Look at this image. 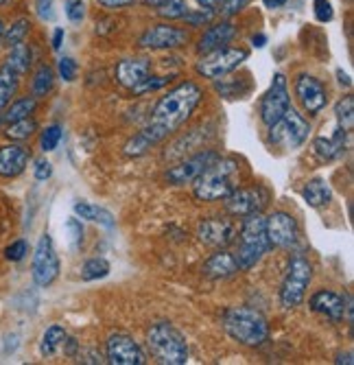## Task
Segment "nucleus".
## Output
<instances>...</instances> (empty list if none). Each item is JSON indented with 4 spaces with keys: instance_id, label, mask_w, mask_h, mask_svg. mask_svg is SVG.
Wrapping results in <instances>:
<instances>
[{
    "instance_id": "nucleus-14",
    "label": "nucleus",
    "mask_w": 354,
    "mask_h": 365,
    "mask_svg": "<svg viewBox=\"0 0 354 365\" xmlns=\"http://www.w3.org/2000/svg\"><path fill=\"white\" fill-rule=\"evenodd\" d=\"M105 356L112 365H145L147 354L140 344L127 333H114L108 337Z\"/></svg>"
},
{
    "instance_id": "nucleus-31",
    "label": "nucleus",
    "mask_w": 354,
    "mask_h": 365,
    "mask_svg": "<svg viewBox=\"0 0 354 365\" xmlns=\"http://www.w3.org/2000/svg\"><path fill=\"white\" fill-rule=\"evenodd\" d=\"M38 131V123L26 116V118H20L16 123H9L7 129H5V136L14 143H22V140H28Z\"/></svg>"
},
{
    "instance_id": "nucleus-48",
    "label": "nucleus",
    "mask_w": 354,
    "mask_h": 365,
    "mask_svg": "<svg viewBox=\"0 0 354 365\" xmlns=\"http://www.w3.org/2000/svg\"><path fill=\"white\" fill-rule=\"evenodd\" d=\"M61 346H63V352H66L68 356H75V354H77V348H79V341H77L75 337H68V335H66V339H63Z\"/></svg>"
},
{
    "instance_id": "nucleus-35",
    "label": "nucleus",
    "mask_w": 354,
    "mask_h": 365,
    "mask_svg": "<svg viewBox=\"0 0 354 365\" xmlns=\"http://www.w3.org/2000/svg\"><path fill=\"white\" fill-rule=\"evenodd\" d=\"M186 11H188L186 0H165L162 5L155 7V14L162 20H182Z\"/></svg>"
},
{
    "instance_id": "nucleus-54",
    "label": "nucleus",
    "mask_w": 354,
    "mask_h": 365,
    "mask_svg": "<svg viewBox=\"0 0 354 365\" xmlns=\"http://www.w3.org/2000/svg\"><path fill=\"white\" fill-rule=\"evenodd\" d=\"M337 81H339V86H345V88H350V86H352V79H350V75H348V73H343L341 68L337 71Z\"/></svg>"
},
{
    "instance_id": "nucleus-36",
    "label": "nucleus",
    "mask_w": 354,
    "mask_h": 365,
    "mask_svg": "<svg viewBox=\"0 0 354 365\" xmlns=\"http://www.w3.org/2000/svg\"><path fill=\"white\" fill-rule=\"evenodd\" d=\"M61 127L59 125H48L44 131H42V136H40V149L44 151V153H51V151H55L57 149V145H59V140H61Z\"/></svg>"
},
{
    "instance_id": "nucleus-41",
    "label": "nucleus",
    "mask_w": 354,
    "mask_h": 365,
    "mask_svg": "<svg viewBox=\"0 0 354 365\" xmlns=\"http://www.w3.org/2000/svg\"><path fill=\"white\" fill-rule=\"evenodd\" d=\"M313 14H315V20L321 24H326L335 18L330 0H313Z\"/></svg>"
},
{
    "instance_id": "nucleus-33",
    "label": "nucleus",
    "mask_w": 354,
    "mask_h": 365,
    "mask_svg": "<svg viewBox=\"0 0 354 365\" xmlns=\"http://www.w3.org/2000/svg\"><path fill=\"white\" fill-rule=\"evenodd\" d=\"M28 31H31V22H28V18H18V20H14L9 26H5V33H3V44L11 48V46H16V44L24 42V40H26V36H28Z\"/></svg>"
},
{
    "instance_id": "nucleus-47",
    "label": "nucleus",
    "mask_w": 354,
    "mask_h": 365,
    "mask_svg": "<svg viewBox=\"0 0 354 365\" xmlns=\"http://www.w3.org/2000/svg\"><path fill=\"white\" fill-rule=\"evenodd\" d=\"M96 3H99V7H103V9L116 11V9H123V7H130V5L138 3V0H96Z\"/></svg>"
},
{
    "instance_id": "nucleus-24",
    "label": "nucleus",
    "mask_w": 354,
    "mask_h": 365,
    "mask_svg": "<svg viewBox=\"0 0 354 365\" xmlns=\"http://www.w3.org/2000/svg\"><path fill=\"white\" fill-rule=\"evenodd\" d=\"M302 199L311 206V208H324L330 204L333 199V190L326 184V180L321 178H313L302 186Z\"/></svg>"
},
{
    "instance_id": "nucleus-55",
    "label": "nucleus",
    "mask_w": 354,
    "mask_h": 365,
    "mask_svg": "<svg viewBox=\"0 0 354 365\" xmlns=\"http://www.w3.org/2000/svg\"><path fill=\"white\" fill-rule=\"evenodd\" d=\"M335 363H339V365H341V363H345V365H352V363H354V359H352V352H345V354H343V352H339V354H337V359H335Z\"/></svg>"
},
{
    "instance_id": "nucleus-11",
    "label": "nucleus",
    "mask_w": 354,
    "mask_h": 365,
    "mask_svg": "<svg viewBox=\"0 0 354 365\" xmlns=\"http://www.w3.org/2000/svg\"><path fill=\"white\" fill-rule=\"evenodd\" d=\"M288 108H291V96H288L286 77L282 73H276L269 90L261 98V120L267 127H271L284 116V112Z\"/></svg>"
},
{
    "instance_id": "nucleus-26",
    "label": "nucleus",
    "mask_w": 354,
    "mask_h": 365,
    "mask_svg": "<svg viewBox=\"0 0 354 365\" xmlns=\"http://www.w3.org/2000/svg\"><path fill=\"white\" fill-rule=\"evenodd\" d=\"M18 86H20V75L7 63L0 66V112L11 103V98L18 92Z\"/></svg>"
},
{
    "instance_id": "nucleus-27",
    "label": "nucleus",
    "mask_w": 354,
    "mask_h": 365,
    "mask_svg": "<svg viewBox=\"0 0 354 365\" xmlns=\"http://www.w3.org/2000/svg\"><path fill=\"white\" fill-rule=\"evenodd\" d=\"M75 215H77L79 219H85V221L101 223V225H105V227H110V230L116 225V221H114V217H112L110 210H105V208H101V206H96V204H90V202H77V204H75Z\"/></svg>"
},
{
    "instance_id": "nucleus-56",
    "label": "nucleus",
    "mask_w": 354,
    "mask_h": 365,
    "mask_svg": "<svg viewBox=\"0 0 354 365\" xmlns=\"http://www.w3.org/2000/svg\"><path fill=\"white\" fill-rule=\"evenodd\" d=\"M145 5H149V7H157V5H162L165 0H142Z\"/></svg>"
},
{
    "instance_id": "nucleus-40",
    "label": "nucleus",
    "mask_w": 354,
    "mask_h": 365,
    "mask_svg": "<svg viewBox=\"0 0 354 365\" xmlns=\"http://www.w3.org/2000/svg\"><path fill=\"white\" fill-rule=\"evenodd\" d=\"M3 254H5V258H7L9 262H20V260H24L26 254H28V243H26L24 239H18V241L9 243V245L5 247Z\"/></svg>"
},
{
    "instance_id": "nucleus-42",
    "label": "nucleus",
    "mask_w": 354,
    "mask_h": 365,
    "mask_svg": "<svg viewBox=\"0 0 354 365\" xmlns=\"http://www.w3.org/2000/svg\"><path fill=\"white\" fill-rule=\"evenodd\" d=\"M63 9H66V18L75 24L85 20V3L83 0H66Z\"/></svg>"
},
{
    "instance_id": "nucleus-44",
    "label": "nucleus",
    "mask_w": 354,
    "mask_h": 365,
    "mask_svg": "<svg viewBox=\"0 0 354 365\" xmlns=\"http://www.w3.org/2000/svg\"><path fill=\"white\" fill-rule=\"evenodd\" d=\"M247 5H249V0H223L219 7H221L223 18H232V16L241 14Z\"/></svg>"
},
{
    "instance_id": "nucleus-25",
    "label": "nucleus",
    "mask_w": 354,
    "mask_h": 365,
    "mask_svg": "<svg viewBox=\"0 0 354 365\" xmlns=\"http://www.w3.org/2000/svg\"><path fill=\"white\" fill-rule=\"evenodd\" d=\"M36 108H38V98L33 94H31V96H20V98H16V101H11L3 110L5 114H0V123L9 125V123H16L20 118H26V116H31V114L36 112Z\"/></svg>"
},
{
    "instance_id": "nucleus-45",
    "label": "nucleus",
    "mask_w": 354,
    "mask_h": 365,
    "mask_svg": "<svg viewBox=\"0 0 354 365\" xmlns=\"http://www.w3.org/2000/svg\"><path fill=\"white\" fill-rule=\"evenodd\" d=\"M36 14L42 22L55 20V0H36Z\"/></svg>"
},
{
    "instance_id": "nucleus-18",
    "label": "nucleus",
    "mask_w": 354,
    "mask_h": 365,
    "mask_svg": "<svg viewBox=\"0 0 354 365\" xmlns=\"http://www.w3.org/2000/svg\"><path fill=\"white\" fill-rule=\"evenodd\" d=\"M116 81L127 88V90H136L140 83H145L149 77H151V61L145 59V57H127V59H120L116 63Z\"/></svg>"
},
{
    "instance_id": "nucleus-46",
    "label": "nucleus",
    "mask_w": 354,
    "mask_h": 365,
    "mask_svg": "<svg viewBox=\"0 0 354 365\" xmlns=\"http://www.w3.org/2000/svg\"><path fill=\"white\" fill-rule=\"evenodd\" d=\"M33 175H36L38 182H46L53 175V164L48 160H38L36 169H33Z\"/></svg>"
},
{
    "instance_id": "nucleus-32",
    "label": "nucleus",
    "mask_w": 354,
    "mask_h": 365,
    "mask_svg": "<svg viewBox=\"0 0 354 365\" xmlns=\"http://www.w3.org/2000/svg\"><path fill=\"white\" fill-rule=\"evenodd\" d=\"M112 272L110 262L105 258H90L81 264V280L94 282V280H103Z\"/></svg>"
},
{
    "instance_id": "nucleus-50",
    "label": "nucleus",
    "mask_w": 354,
    "mask_h": 365,
    "mask_svg": "<svg viewBox=\"0 0 354 365\" xmlns=\"http://www.w3.org/2000/svg\"><path fill=\"white\" fill-rule=\"evenodd\" d=\"M5 341H7V344H5V354L14 352V350L20 346V337H18V335H7V337H5Z\"/></svg>"
},
{
    "instance_id": "nucleus-28",
    "label": "nucleus",
    "mask_w": 354,
    "mask_h": 365,
    "mask_svg": "<svg viewBox=\"0 0 354 365\" xmlns=\"http://www.w3.org/2000/svg\"><path fill=\"white\" fill-rule=\"evenodd\" d=\"M5 63L11 66V68L22 77V75L31 68V63H33V53H31V46H28L26 42H20V44L11 46L9 57H7Z\"/></svg>"
},
{
    "instance_id": "nucleus-12",
    "label": "nucleus",
    "mask_w": 354,
    "mask_h": 365,
    "mask_svg": "<svg viewBox=\"0 0 354 365\" xmlns=\"http://www.w3.org/2000/svg\"><path fill=\"white\" fill-rule=\"evenodd\" d=\"M269 204V192L263 186L254 188H236L223 199L225 212L232 217H247L254 212H263V208Z\"/></svg>"
},
{
    "instance_id": "nucleus-39",
    "label": "nucleus",
    "mask_w": 354,
    "mask_h": 365,
    "mask_svg": "<svg viewBox=\"0 0 354 365\" xmlns=\"http://www.w3.org/2000/svg\"><path fill=\"white\" fill-rule=\"evenodd\" d=\"M77 61L73 59V57H61L59 61H57V73H59V77L66 81V83H73L75 79H77Z\"/></svg>"
},
{
    "instance_id": "nucleus-7",
    "label": "nucleus",
    "mask_w": 354,
    "mask_h": 365,
    "mask_svg": "<svg viewBox=\"0 0 354 365\" xmlns=\"http://www.w3.org/2000/svg\"><path fill=\"white\" fill-rule=\"evenodd\" d=\"M249 51L247 48H239V46H221L214 48L210 53H204L197 63H195V73L204 79L210 81H219L225 75H230L234 71H239V66H243V61H247Z\"/></svg>"
},
{
    "instance_id": "nucleus-21",
    "label": "nucleus",
    "mask_w": 354,
    "mask_h": 365,
    "mask_svg": "<svg viewBox=\"0 0 354 365\" xmlns=\"http://www.w3.org/2000/svg\"><path fill=\"white\" fill-rule=\"evenodd\" d=\"M236 38V26L230 22V20H221V22H214L210 24L197 42V51L199 55L204 53H210L214 48H221V46H228L232 40Z\"/></svg>"
},
{
    "instance_id": "nucleus-2",
    "label": "nucleus",
    "mask_w": 354,
    "mask_h": 365,
    "mask_svg": "<svg viewBox=\"0 0 354 365\" xmlns=\"http://www.w3.org/2000/svg\"><path fill=\"white\" fill-rule=\"evenodd\" d=\"M239 171L241 167L234 158L219 155L197 180H192V195L199 202H221L239 188Z\"/></svg>"
},
{
    "instance_id": "nucleus-6",
    "label": "nucleus",
    "mask_w": 354,
    "mask_h": 365,
    "mask_svg": "<svg viewBox=\"0 0 354 365\" xmlns=\"http://www.w3.org/2000/svg\"><path fill=\"white\" fill-rule=\"evenodd\" d=\"M311 280H313V264L308 262L306 256L296 254L288 260V267L280 287V304L284 311H293L304 302Z\"/></svg>"
},
{
    "instance_id": "nucleus-4",
    "label": "nucleus",
    "mask_w": 354,
    "mask_h": 365,
    "mask_svg": "<svg viewBox=\"0 0 354 365\" xmlns=\"http://www.w3.org/2000/svg\"><path fill=\"white\" fill-rule=\"evenodd\" d=\"M269 250H271V245L267 239L263 212H254V215L243 217L241 232H239V250L234 254L239 272H247V269L256 267Z\"/></svg>"
},
{
    "instance_id": "nucleus-17",
    "label": "nucleus",
    "mask_w": 354,
    "mask_h": 365,
    "mask_svg": "<svg viewBox=\"0 0 354 365\" xmlns=\"http://www.w3.org/2000/svg\"><path fill=\"white\" fill-rule=\"evenodd\" d=\"M236 235H239V227L228 217H210V219H204L197 225V239L204 245L217 247V250L232 245Z\"/></svg>"
},
{
    "instance_id": "nucleus-57",
    "label": "nucleus",
    "mask_w": 354,
    "mask_h": 365,
    "mask_svg": "<svg viewBox=\"0 0 354 365\" xmlns=\"http://www.w3.org/2000/svg\"><path fill=\"white\" fill-rule=\"evenodd\" d=\"M3 33H5V22L0 18V44H3Z\"/></svg>"
},
{
    "instance_id": "nucleus-20",
    "label": "nucleus",
    "mask_w": 354,
    "mask_h": 365,
    "mask_svg": "<svg viewBox=\"0 0 354 365\" xmlns=\"http://www.w3.org/2000/svg\"><path fill=\"white\" fill-rule=\"evenodd\" d=\"M31 160V151L22 145H5L0 147V178L11 180L26 171Z\"/></svg>"
},
{
    "instance_id": "nucleus-58",
    "label": "nucleus",
    "mask_w": 354,
    "mask_h": 365,
    "mask_svg": "<svg viewBox=\"0 0 354 365\" xmlns=\"http://www.w3.org/2000/svg\"><path fill=\"white\" fill-rule=\"evenodd\" d=\"M9 3V0H0V7H3V5H7Z\"/></svg>"
},
{
    "instance_id": "nucleus-29",
    "label": "nucleus",
    "mask_w": 354,
    "mask_h": 365,
    "mask_svg": "<svg viewBox=\"0 0 354 365\" xmlns=\"http://www.w3.org/2000/svg\"><path fill=\"white\" fill-rule=\"evenodd\" d=\"M63 339H66V330H63V326H59V324L48 326L42 335V341H40V354L46 359L53 356L61 348Z\"/></svg>"
},
{
    "instance_id": "nucleus-23",
    "label": "nucleus",
    "mask_w": 354,
    "mask_h": 365,
    "mask_svg": "<svg viewBox=\"0 0 354 365\" xmlns=\"http://www.w3.org/2000/svg\"><path fill=\"white\" fill-rule=\"evenodd\" d=\"M204 276L212 278V280H225V278H232L239 272V264L234 254H230L228 250H217L202 267Z\"/></svg>"
},
{
    "instance_id": "nucleus-49",
    "label": "nucleus",
    "mask_w": 354,
    "mask_h": 365,
    "mask_svg": "<svg viewBox=\"0 0 354 365\" xmlns=\"http://www.w3.org/2000/svg\"><path fill=\"white\" fill-rule=\"evenodd\" d=\"M63 38H66V31H63L61 26H57V29L53 31V51H59V48H61Z\"/></svg>"
},
{
    "instance_id": "nucleus-51",
    "label": "nucleus",
    "mask_w": 354,
    "mask_h": 365,
    "mask_svg": "<svg viewBox=\"0 0 354 365\" xmlns=\"http://www.w3.org/2000/svg\"><path fill=\"white\" fill-rule=\"evenodd\" d=\"M195 3H197L202 9H217V7L223 3V0H195Z\"/></svg>"
},
{
    "instance_id": "nucleus-53",
    "label": "nucleus",
    "mask_w": 354,
    "mask_h": 365,
    "mask_svg": "<svg viewBox=\"0 0 354 365\" xmlns=\"http://www.w3.org/2000/svg\"><path fill=\"white\" fill-rule=\"evenodd\" d=\"M288 3V0H263V5L267 7V9H280V7H284Z\"/></svg>"
},
{
    "instance_id": "nucleus-1",
    "label": "nucleus",
    "mask_w": 354,
    "mask_h": 365,
    "mask_svg": "<svg viewBox=\"0 0 354 365\" xmlns=\"http://www.w3.org/2000/svg\"><path fill=\"white\" fill-rule=\"evenodd\" d=\"M202 96L204 92L195 81L177 83L155 103L147 127L140 129L134 138H130V143L125 145V153L132 158L145 155L151 147L175 134L192 116V112L197 110V106L202 103Z\"/></svg>"
},
{
    "instance_id": "nucleus-34",
    "label": "nucleus",
    "mask_w": 354,
    "mask_h": 365,
    "mask_svg": "<svg viewBox=\"0 0 354 365\" xmlns=\"http://www.w3.org/2000/svg\"><path fill=\"white\" fill-rule=\"evenodd\" d=\"M335 118H337V127H341L345 131H352V127H354V98L350 94L343 96L341 101H337Z\"/></svg>"
},
{
    "instance_id": "nucleus-38",
    "label": "nucleus",
    "mask_w": 354,
    "mask_h": 365,
    "mask_svg": "<svg viewBox=\"0 0 354 365\" xmlns=\"http://www.w3.org/2000/svg\"><path fill=\"white\" fill-rule=\"evenodd\" d=\"M66 232H68L71 247H73L75 252L81 250V245H83V223H81V219H79V217H71V219L66 221Z\"/></svg>"
},
{
    "instance_id": "nucleus-16",
    "label": "nucleus",
    "mask_w": 354,
    "mask_h": 365,
    "mask_svg": "<svg viewBox=\"0 0 354 365\" xmlns=\"http://www.w3.org/2000/svg\"><path fill=\"white\" fill-rule=\"evenodd\" d=\"M293 88H296V96H298L300 106L304 108V112L308 116H317L328 106V90L324 83H321V79H317L308 73H302L296 77Z\"/></svg>"
},
{
    "instance_id": "nucleus-37",
    "label": "nucleus",
    "mask_w": 354,
    "mask_h": 365,
    "mask_svg": "<svg viewBox=\"0 0 354 365\" xmlns=\"http://www.w3.org/2000/svg\"><path fill=\"white\" fill-rule=\"evenodd\" d=\"M212 18H214V9H188L186 14H184V22L188 24V26H206V24H210L212 22Z\"/></svg>"
},
{
    "instance_id": "nucleus-5",
    "label": "nucleus",
    "mask_w": 354,
    "mask_h": 365,
    "mask_svg": "<svg viewBox=\"0 0 354 365\" xmlns=\"http://www.w3.org/2000/svg\"><path fill=\"white\" fill-rule=\"evenodd\" d=\"M147 346L157 363L184 365L188 363V344L171 322H155L147 330Z\"/></svg>"
},
{
    "instance_id": "nucleus-9",
    "label": "nucleus",
    "mask_w": 354,
    "mask_h": 365,
    "mask_svg": "<svg viewBox=\"0 0 354 365\" xmlns=\"http://www.w3.org/2000/svg\"><path fill=\"white\" fill-rule=\"evenodd\" d=\"M59 256L53 243L51 235H42L36 252H33V262H31V276H33V282L42 289L51 287L57 278H59Z\"/></svg>"
},
{
    "instance_id": "nucleus-43",
    "label": "nucleus",
    "mask_w": 354,
    "mask_h": 365,
    "mask_svg": "<svg viewBox=\"0 0 354 365\" xmlns=\"http://www.w3.org/2000/svg\"><path fill=\"white\" fill-rule=\"evenodd\" d=\"M169 81H171V75H169V77H149L145 83H140V86L134 90V94H149V92H155V90H160V88H165Z\"/></svg>"
},
{
    "instance_id": "nucleus-15",
    "label": "nucleus",
    "mask_w": 354,
    "mask_h": 365,
    "mask_svg": "<svg viewBox=\"0 0 354 365\" xmlns=\"http://www.w3.org/2000/svg\"><path fill=\"white\" fill-rule=\"evenodd\" d=\"M221 153L212 151V149H204L195 155H190L186 160H182L175 167H171L167 171V182L173 186H184V184H192V180H197L214 160H219Z\"/></svg>"
},
{
    "instance_id": "nucleus-19",
    "label": "nucleus",
    "mask_w": 354,
    "mask_h": 365,
    "mask_svg": "<svg viewBox=\"0 0 354 365\" xmlns=\"http://www.w3.org/2000/svg\"><path fill=\"white\" fill-rule=\"evenodd\" d=\"M308 307L313 313L326 315L333 322H341L345 315V297L328 289H319L311 295Z\"/></svg>"
},
{
    "instance_id": "nucleus-22",
    "label": "nucleus",
    "mask_w": 354,
    "mask_h": 365,
    "mask_svg": "<svg viewBox=\"0 0 354 365\" xmlns=\"http://www.w3.org/2000/svg\"><path fill=\"white\" fill-rule=\"evenodd\" d=\"M350 134L352 131H345L341 127L335 129V136L326 138L319 136L313 140V153L321 160V162H333L337 158H341L345 153V149L350 147Z\"/></svg>"
},
{
    "instance_id": "nucleus-10",
    "label": "nucleus",
    "mask_w": 354,
    "mask_h": 365,
    "mask_svg": "<svg viewBox=\"0 0 354 365\" xmlns=\"http://www.w3.org/2000/svg\"><path fill=\"white\" fill-rule=\"evenodd\" d=\"M190 42V33L182 26L160 22L142 31V36L138 38V46L145 51H173L182 48Z\"/></svg>"
},
{
    "instance_id": "nucleus-8",
    "label": "nucleus",
    "mask_w": 354,
    "mask_h": 365,
    "mask_svg": "<svg viewBox=\"0 0 354 365\" xmlns=\"http://www.w3.org/2000/svg\"><path fill=\"white\" fill-rule=\"evenodd\" d=\"M308 134H311V125L296 108H288L284 116L269 127V140L288 151L300 149L308 140Z\"/></svg>"
},
{
    "instance_id": "nucleus-52",
    "label": "nucleus",
    "mask_w": 354,
    "mask_h": 365,
    "mask_svg": "<svg viewBox=\"0 0 354 365\" xmlns=\"http://www.w3.org/2000/svg\"><path fill=\"white\" fill-rule=\"evenodd\" d=\"M265 44H267V36H263V33H256V36H251V46L263 48Z\"/></svg>"
},
{
    "instance_id": "nucleus-3",
    "label": "nucleus",
    "mask_w": 354,
    "mask_h": 365,
    "mask_svg": "<svg viewBox=\"0 0 354 365\" xmlns=\"http://www.w3.org/2000/svg\"><path fill=\"white\" fill-rule=\"evenodd\" d=\"M223 328L241 346L259 348L269 337V324L267 317L249 307H232L223 313Z\"/></svg>"
},
{
    "instance_id": "nucleus-13",
    "label": "nucleus",
    "mask_w": 354,
    "mask_h": 365,
    "mask_svg": "<svg viewBox=\"0 0 354 365\" xmlns=\"http://www.w3.org/2000/svg\"><path fill=\"white\" fill-rule=\"evenodd\" d=\"M265 230H267V239L271 247L278 250H288L298 243L300 230H298V221L291 212L284 210H276L265 219Z\"/></svg>"
},
{
    "instance_id": "nucleus-30",
    "label": "nucleus",
    "mask_w": 354,
    "mask_h": 365,
    "mask_svg": "<svg viewBox=\"0 0 354 365\" xmlns=\"http://www.w3.org/2000/svg\"><path fill=\"white\" fill-rule=\"evenodd\" d=\"M53 86H55V73L51 66L42 63L33 75V81H31V94L36 98H44L53 90Z\"/></svg>"
}]
</instances>
